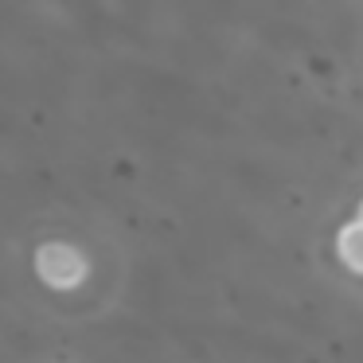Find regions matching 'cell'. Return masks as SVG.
<instances>
[{"label":"cell","mask_w":363,"mask_h":363,"mask_svg":"<svg viewBox=\"0 0 363 363\" xmlns=\"http://www.w3.org/2000/svg\"><path fill=\"white\" fill-rule=\"evenodd\" d=\"M355 223H359V227H363V203H359V211H355Z\"/></svg>","instance_id":"obj_3"},{"label":"cell","mask_w":363,"mask_h":363,"mask_svg":"<svg viewBox=\"0 0 363 363\" xmlns=\"http://www.w3.org/2000/svg\"><path fill=\"white\" fill-rule=\"evenodd\" d=\"M35 274L48 289H79L90 274V262L79 246L51 238V242H40V250H35Z\"/></svg>","instance_id":"obj_1"},{"label":"cell","mask_w":363,"mask_h":363,"mask_svg":"<svg viewBox=\"0 0 363 363\" xmlns=\"http://www.w3.org/2000/svg\"><path fill=\"white\" fill-rule=\"evenodd\" d=\"M336 258L344 262L352 274L363 277V227L355 219H347L344 227L336 230Z\"/></svg>","instance_id":"obj_2"}]
</instances>
